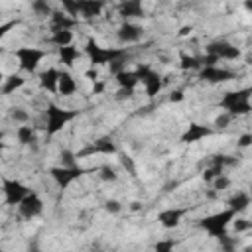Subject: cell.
<instances>
[{"mask_svg":"<svg viewBox=\"0 0 252 252\" xmlns=\"http://www.w3.org/2000/svg\"><path fill=\"white\" fill-rule=\"evenodd\" d=\"M16 138H18V142H20L22 146H32V144L37 142L35 128H33V126H28V124L16 128Z\"/></svg>","mask_w":252,"mask_h":252,"instance_id":"18","label":"cell"},{"mask_svg":"<svg viewBox=\"0 0 252 252\" xmlns=\"http://www.w3.org/2000/svg\"><path fill=\"white\" fill-rule=\"evenodd\" d=\"M116 83L120 85V89L134 91V89H136V85L140 83V79H138L136 71H120V73L116 75Z\"/></svg>","mask_w":252,"mask_h":252,"instance_id":"20","label":"cell"},{"mask_svg":"<svg viewBox=\"0 0 252 252\" xmlns=\"http://www.w3.org/2000/svg\"><path fill=\"white\" fill-rule=\"evenodd\" d=\"M16 24H18V22H8V24H2V26H0V37H4V35H6V32H8V30H12Z\"/></svg>","mask_w":252,"mask_h":252,"instance_id":"33","label":"cell"},{"mask_svg":"<svg viewBox=\"0 0 252 252\" xmlns=\"http://www.w3.org/2000/svg\"><path fill=\"white\" fill-rule=\"evenodd\" d=\"M4 79H6V75L0 71V87H2V83H4Z\"/></svg>","mask_w":252,"mask_h":252,"instance_id":"36","label":"cell"},{"mask_svg":"<svg viewBox=\"0 0 252 252\" xmlns=\"http://www.w3.org/2000/svg\"><path fill=\"white\" fill-rule=\"evenodd\" d=\"M183 215H185V209H165L158 215V219L163 228H175L181 222Z\"/></svg>","mask_w":252,"mask_h":252,"instance_id":"13","label":"cell"},{"mask_svg":"<svg viewBox=\"0 0 252 252\" xmlns=\"http://www.w3.org/2000/svg\"><path fill=\"white\" fill-rule=\"evenodd\" d=\"M87 53H89V59L93 65H102V63H122L126 51L124 49H108V47H100L96 45L94 41H89L87 43Z\"/></svg>","mask_w":252,"mask_h":252,"instance_id":"3","label":"cell"},{"mask_svg":"<svg viewBox=\"0 0 252 252\" xmlns=\"http://www.w3.org/2000/svg\"><path fill=\"white\" fill-rule=\"evenodd\" d=\"M75 118V112H69V110H63L59 108L57 104H49L47 110H45V130L49 136L57 134L69 120Z\"/></svg>","mask_w":252,"mask_h":252,"instance_id":"5","label":"cell"},{"mask_svg":"<svg viewBox=\"0 0 252 252\" xmlns=\"http://www.w3.org/2000/svg\"><path fill=\"white\" fill-rule=\"evenodd\" d=\"M94 150H98V152H102V154H114V152H116V146L112 144V140L102 138V140H98V142L94 144Z\"/></svg>","mask_w":252,"mask_h":252,"instance_id":"27","label":"cell"},{"mask_svg":"<svg viewBox=\"0 0 252 252\" xmlns=\"http://www.w3.org/2000/svg\"><path fill=\"white\" fill-rule=\"evenodd\" d=\"M226 209H230L234 215H238V213H242V211H246L248 209V205H250V195L246 193V191H236L228 201H226Z\"/></svg>","mask_w":252,"mask_h":252,"instance_id":"15","label":"cell"},{"mask_svg":"<svg viewBox=\"0 0 252 252\" xmlns=\"http://www.w3.org/2000/svg\"><path fill=\"white\" fill-rule=\"evenodd\" d=\"M232 228L236 230V232H246L248 228H250V220L248 219H232Z\"/></svg>","mask_w":252,"mask_h":252,"instance_id":"29","label":"cell"},{"mask_svg":"<svg viewBox=\"0 0 252 252\" xmlns=\"http://www.w3.org/2000/svg\"><path fill=\"white\" fill-rule=\"evenodd\" d=\"M81 173H83V169H79L77 165H73V167H63V165H59V167H51V171H49V175L53 177V181H55L59 187L71 185Z\"/></svg>","mask_w":252,"mask_h":252,"instance_id":"11","label":"cell"},{"mask_svg":"<svg viewBox=\"0 0 252 252\" xmlns=\"http://www.w3.org/2000/svg\"><path fill=\"white\" fill-rule=\"evenodd\" d=\"M228 122H232V116H230V114H226V112H222L220 116H217V118H215V126H217V128H226V124H228Z\"/></svg>","mask_w":252,"mask_h":252,"instance_id":"30","label":"cell"},{"mask_svg":"<svg viewBox=\"0 0 252 252\" xmlns=\"http://www.w3.org/2000/svg\"><path fill=\"white\" fill-rule=\"evenodd\" d=\"M73 39H75V35H73L71 30H53L51 35H49V41H51L57 49L67 47V45H73Z\"/></svg>","mask_w":252,"mask_h":252,"instance_id":"16","label":"cell"},{"mask_svg":"<svg viewBox=\"0 0 252 252\" xmlns=\"http://www.w3.org/2000/svg\"><path fill=\"white\" fill-rule=\"evenodd\" d=\"M45 51L37 49V47H20L16 49V59H18V67L24 73H35L39 63L43 61Z\"/></svg>","mask_w":252,"mask_h":252,"instance_id":"4","label":"cell"},{"mask_svg":"<svg viewBox=\"0 0 252 252\" xmlns=\"http://www.w3.org/2000/svg\"><path fill=\"white\" fill-rule=\"evenodd\" d=\"M248 144H250V134H244L240 138V146H248Z\"/></svg>","mask_w":252,"mask_h":252,"instance_id":"35","label":"cell"},{"mask_svg":"<svg viewBox=\"0 0 252 252\" xmlns=\"http://www.w3.org/2000/svg\"><path fill=\"white\" fill-rule=\"evenodd\" d=\"M232 77H234V71H230L226 67H219V65L199 69V79H203L207 83H224V81H230Z\"/></svg>","mask_w":252,"mask_h":252,"instance_id":"10","label":"cell"},{"mask_svg":"<svg viewBox=\"0 0 252 252\" xmlns=\"http://www.w3.org/2000/svg\"><path fill=\"white\" fill-rule=\"evenodd\" d=\"M183 98V93L181 91H173L171 93V100H181Z\"/></svg>","mask_w":252,"mask_h":252,"instance_id":"34","label":"cell"},{"mask_svg":"<svg viewBox=\"0 0 252 252\" xmlns=\"http://www.w3.org/2000/svg\"><path fill=\"white\" fill-rule=\"evenodd\" d=\"M98 171H100V173H98V177H100L102 181H116V179H118V169H116V167L102 165Z\"/></svg>","mask_w":252,"mask_h":252,"instance_id":"26","label":"cell"},{"mask_svg":"<svg viewBox=\"0 0 252 252\" xmlns=\"http://www.w3.org/2000/svg\"><path fill=\"white\" fill-rule=\"evenodd\" d=\"M77 57H79V49L75 45H67V47L59 49V63H63L67 67H71L77 61Z\"/></svg>","mask_w":252,"mask_h":252,"instance_id":"21","label":"cell"},{"mask_svg":"<svg viewBox=\"0 0 252 252\" xmlns=\"http://www.w3.org/2000/svg\"><path fill=\"white\" fill-rule=\"evenodd\" d=\"M32 10H33L37 16H51V14H53L51 4H47V2H33V4H32Z\"/></svg>","mask_w":252,"mask_h":252,"instance_id":"28","label":"cell"},{"mask_svg":"<svg viewBox=\"0 0 252 252\" xmlns=\"http://www.w3.org/2000/svg\"><path fill=\"white\" fill-rule=\"evenodd\" d=\"M104 209H106L108 213H112V215H116V213L122 211V207H120V203H118L116 199H108V201L104 203Z\"/></svg>","mask_w":252,"mask_h":252,"instance_id":"31","label":"cell"},{"mask_svg":"<svg viewBox=\"0 0 252 252\" xmlns=\"http://www.w3.org/2000/svg\"><path fill=\"white\" fill-rule=\"evenodd\" d=\"M24 85H26V79H24L22 75H16V73H12V75H8V77L4 79V83H2L0 91H2L4 94H12L14 91L22 89Z\"/></svg>","mask_w":252,"mask_h":252,"instance_id":"19","label":"cell"},{"mask_svg":"<svg viewBox=\"0 0 252 252\" xmlns=\"http://www.w3.org/2000/svg\"><path fill=\"white\" fill-rule=\"evenodd\" d=\"M118 14L122 16V18H140V16H144V8H142V2H122L120 6H118Z\"/></svg>","mask_w":252,"mask_h":252,"instance_id":"17","label":"cell"},{"mask_svg":"<svg viewBox=\"0 0 252 252\" xmlns=\"http://www.w3.org/2000/svg\"><path fill=\"white\" fill-rule=\"evenodd\" d=\"M156 252H173V240H159L156 244Z\"/></svg>","mask_w":252,"mask_h":252,"instance_id":"32","label":"cell"},{"mask_svg":"<svg viewBox=\"0 0 252 252\" xmlns=\"http://www.w3.org/2000/svg\"><path fill=\"white\" fill-rule=\"evenodd\" d=\"M179 67H181L183 71H193V69L199 71V69H201V59H199V57H193V55H183Z\"/></svg>","mask_w":252,"mask_h":252,"instance_id":"24","label":"cell"},{"mask_svg":"<svg viewBox=\"0 0 252 252\" xmlns=\"http://www.w3.org/2000/svg\"><path fill=\"white\" fill-rule=\"evenodd\" d=\"M116 37L122 45H132V43H138L142 37H144V28L130 22V20H124L118 30H116Z\"/></svg>","mask_w":252,"mask_h":252,"instance_id":"8","label":"cell"},{"mask_svg":"<svg viewBox=\"0 0 252 252\" xmlns=\"http://www.w3.org/2000/svg\"><path fill=\"white\" fill-rule=\"evenodd\" d=\"M205 51H207V55L215 57L217 61H232V59L240 57V49L228 41H213L207 45Z\"/></svg>","mask_w":252,"mask_h":252,"instance_id":"7","label":"cell"},{"mask_svg":"<svg viewBox=\"0 0 252 252\" xmlns=\"http://www.w3.org/2000/svg\"><path fill=\"white\" fill-rule=\"evenodd\" d=\"M234 217H236V215H234L230 209H224V211H220V213H215V215L205 217V219L201 220V228L207 230L211 236L219 238V236L226 234V228H228V224L232 222Z\"/></svg>","mask_w":252,"mask_h":252,"instance_id":"2","label":"cell"},{"mask_svg":"<svg viewBox=\"0 0 252 252\" xmlns=\"http://www.w3.org/2000/svg\"><path fill=\"white\" fill-rule=\"evenodd\" d=\"M75 91H77V81H75V77H73L69 71L61 69V71H59V77H57V94H61V96H71V94H75Z\"/></svg>","mask_w":252,"mask_h":252,"instance_id":"12","label":"cell"},{"mask_svg":"<svg viewBox=\"0 0 252 252\" xmlns=\"http://www.w3.org/2000/svg\"><path fill=\"white\" fill-rule=\"evenodd\" d=\"M2 148H4V144H2V134H0V152H2Z\"/></svg>","mask_w":252,"mask_h":252,"instance_id":"37","label":"cell"},{"mask_svg":"<svg viewBox=\"0 0 252 252\" xmlns=\"http://www.w3.org/2000/svg\"><path fill=\"white\" fill-rule=\"evenodd\" d=\"M10 118H12L16 124L24 126V124H28V122H30V112H28L26 108H22V106H16V108H12V110H10Z\"/></svg>","mask_w":252,"mask_h":252,"instance_id":"23","label":"cell"},{"mask_svg":"<svg viewBox=\"0 0 252 252\" xmlns=\"http://www.w3.org/2000/svg\"><path fill=\"white\" fill-rule=\"evenodd\" d=\"M220 106L232 118L234 116H240V114H248L250 112V89L226 93L222 96V100H220Z\"/></svg>","mask_w":252,"mask_h":252,"instance_id":"1","label":"cell"},{"mask_svg":"<svg viewBox=\"0 0 252 252\" xmlns=\"http://www.w3.org/2000/svg\"><path fill=\"white\" fill-rule=\"evenodd\" d=\"M41 213H43V201H41V197L35 195V193H28V195L18 203V215H20L22 219L32 220V219L39 217Z\"/></svg>","mask_w":252,"mask_h":252,"instance_id":"6","label":"cell"},{"mask_svg":"<svg viewBox=\"0 0 252 252\" xmlns=\"http://www.w3.org/2000/svg\"><path fill=\"white\" fill-rule=\"evenodd\" d=\"M211 183H213V189L220 193V191H226V189L230 187V183H232V181H230V177H228L226 173H222V175H219V177H215V179H213Z\"/></svg>","mask_w":252,"mask_h":252,"instance_id":"25","label":"cell"},{"mask_svg":"<svg viewBox=\"0 0 252 252\" xmlns=\"http://www.w3.org/2000/svg\"><path fill=\"white\" fill-rule=\"evenodd\" d=\"M39 87L47 93H57V77H59V71L55 67H47L43 69L39 75Z\"/></svg>","mask_w":252,"mask_h":252,"instance_id":"14","label":"cell"},{"mask_svg":"<svg viewBox=\"0 0 252 252\" xmlns=\"http://www.w3.org/2000/svg\"><path fill=\"white\" fill-rule=\"evenodd\" d=\"M209 134H211V130H209V128H205V126H199V124H191L183 140H189V142H197V140H201L203 136H209Z\"/></svg>","mask_w":252,"mask_h":252,"instance_id":"22","label":"cell"},{"mask_svg":"<svg viewBox=\"0 0 252 252\" xmlns=\"http://www.w3.org/2000/svg\"><path fill=\"white\" fill-rule=\"evenodd\" d=\"M2 193H4V203L6 205H18L30 191L18 179H4L2 181Z\"/></svg>","mask_w":252,"mask_h":252,"instance_id":"9","label":"cell"}]
</instances>
